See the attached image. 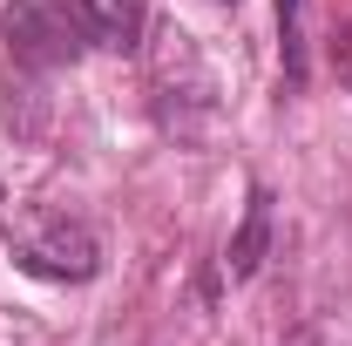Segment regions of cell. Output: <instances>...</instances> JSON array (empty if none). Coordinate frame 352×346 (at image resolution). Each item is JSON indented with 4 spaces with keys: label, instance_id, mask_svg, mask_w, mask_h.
I'll return each instance as SVG.
<instances>
[{
    "label": "cell",
    "instance_id": "277c9868",
    "mask_svg": "<svg viewBox=\"0 0 352 346\" xmlns=\"http://www.w3.org/2000/svg\"><path fill=\"white\" fill-rule=\"evenodd\" d=\"M278 34H285V75L305 82V28H298V0H278Z\"/></svg>",
    "mask_w": 352,
    "mask_h": 346
},
{
    "label": "cell",
    "instance_id": "3957f363",
    "mask_svg": "<svg viewBox=\"0 0 352 346\" xmlns=\"http://www.w3.org/2000/svg\"><path fill=\"white\" fill-rule=\"evenodd\" d=\"M271 252V190L251 183V197H244V224H237V238H230V252H223V272L230 278H251Z\"/></svg>",
    "mask_w": 352,
    "mask_h": 346
},
{
    "label": "cell",
    "instance_id": "7a4b0ae2",
    "mask_svg": "<svg viewBox=\"0 0 352 346\" xmlns=\"http://www.w3.org/2000/svg\"><path fill=\"white\" fill-rule=\"evenodd\" d=\"M7 252H14V265L28 278H47V285H88L102 272V238L82 217L47 211V204H28L7 224Z\"/></svg>",
    "mask_w": 352,
    "mask_h": 346
},
{
    "label": "cell",
    "instance_id": "6da1fadb",
    "mask_svg": "<svg viewBox=\"0 0 352 346\" xmlns=\"http://www.w3.org/2000/svg\"><path fill=\"white\" fill-rule=\"evenodd\" d=\"M142 7L135 0H7L0 41L21 68H68L88 48H135Z\"/></svg>",
    "mask_w": 352,
    "mask_h": 346
}]
</instances>
